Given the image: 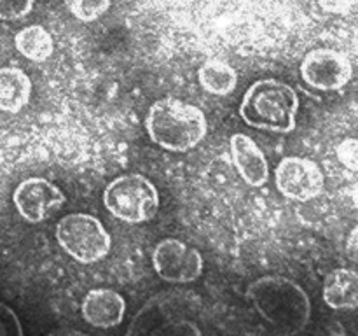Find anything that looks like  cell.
Returning <instances> with one entry per match:
<instances>
[{
    "label": "cell",
    "instance_id": "cell-15",
    "mask_svg": "<svg viewBox=\"0 0 358 336\" xmlns=\"http://www.w3.org/2000/svg\"><path fill=\"white\" fill-rule=\"evenodd\" d=\"M198 79L203 90L215 97L233 93L238 83V74L233 66L220 58H210L199 66Z\"/></svg>",
    "mask_w": 358,
    "mask_h": 336
},
{
    "label": "cell",
    "instance_id": "cell-2",
    "mask_svg": "<svg viewBox=\"0 0 358 336\" xmlns=\"http://www.w3.org/2000/svg\"><path fill=\"white\" fill-rule=\"evenodd\" d=\"M150 140L171 153L191 150L205 139L206 118L196 105L178 98L154 102L145 119Z\"/></svg>",
    "mask_w": 358,
    "mask_h": 336
},
{
    "label": "cell",
    "instance_id": "cell-21",
    "mask_svg": "<svg viewBox=\"0 0 358 336\" xmlns=\"http://www.w3.org/2000/svg\"><path fill=\"white\" fill-rule=\"evenodd\" d=\"M324 13L346 14L357 6V0H317Z\"/></svg>",
    "mask_w": 358,
    "mask_h": 336
},
{
    "label": "cell",
    "instance_id": "cell-9",
    "mask_svg": "<svg viewBox=\"0 0 358 336\" xmlns=\"http://www.w3.org/2000/svg\"><path fill=\"white\" fill-rule=\"evenodd\" d=\"M13 202L17 212L28 223H42L56 210L65 205L66 198L62 189L48 178L31 177L17 184L14 189Z\"/></svg>",
    "mask_w": 358,
    "mask_h": 336
},
{
    "label": "cell",
    "instance_id": "cell-1",
    "mask_svg": "<svg viewBox=\"0 0 358 336\" xmlns=\"http://www.w3.org/2000/svg\"><path fill=\"white\" fill-rule=\"evenodd\" d=\"M247 296L261 317L283 335L301 332L310 322L306 290L285 276H261L248 286Z\"/></svg>",
    "mask_w": 358,
    "mask_h": 336
},
{
    "label": "cell",
    "instance_id": "cell-20",
    "mask_svg": "<svg viewBox=\"0 0 358 336\" xmlns=\"http://www.w3.org/2000/svg\"><path fill=\"white\" fill-rule=\"evenodd\" d=\"M0 335H23L17 315L6 303L0 304Z\"/></svg>",
    "mask_w": 358,
    "mask_h": 336
},
{
    "label": "cell",
    "instance_id": "cell-13",
    "mask_svg": "<svg viewBox=\"0 0 358 336\" xmlns=\"http://www.w3.org/2000/svg\"><path fill=\"white\" fill-rule=\"evenodd\" d=\"M324 301L334 310L358 308V273L348 268H336L324 280Z\"/></svg>",
    "mask_w": 358,
    "mask_h": 336
},
{
    "label": "cell",
    "instance_id": "cell-7",
    "mask_svg": "<svg viewBox=\"0 0 358 336\" xmlns=\"http://www.w3.org/2000/svg\"><path fill=\"white\" fill-rule=\"evenodd\" d=\"M152 266L164 282L189 284L203 273V258L184 241L166 238L152 251Z\"/></svg>",
    "mask_w": 358,
    "mask_h": 336
},
{
    "label": "cell",
    "instance_id": "cell-16",
    "mask_svg": "<svg viewBox=\"0 0 358 336\" xmlns=\"http://www.w3.org/2000/svg\"><path fill=\"white\" fill-rule=\"evenodd\" d=\"M14 46L24 58L35 63L45 62L55 51L51 34L41 24H30L17 31L14 37Z\"/></svg>",
    "mask_w": 358,
    "mask_h": 336
},
{
    "label": "cell",
    "instance_id": "cell-19",
    "mask_svg": "<svg viewBox=\"0 0 358 336\" xmlns=\"http://www.w3.org/2000/svg\"><path fill=\"white\" fill-rule=\"evenodd\" d=\"M338 160L350 168L352 172H358V139H346L336 149Z\"/></svg>",
    "mask_w": 358,
    "mask_h": 336
},
{
    "label": "cell",
    "instance_id": "cell-14",
    "mask_svg": "<svg viewBox=\"0 0 358 336\" xmlns=\"http://www.w3.org/2000/svg\"><path fill=\"white\" fill-rule=\"evenodd\" d=\"M31 94V80L16 66L0 70V108L6 112H20L28 104Z\"/></svg>",
    "mask_w": 358,
    "mask_h": 336
},
{
    "label": "cell",
    "instance_id": "cell-4",
    "mask_svg": "<svg viewBox=\"0 0 358 336\" xmlns=\"http://www.w3.org/2000/svg\"><path fill=\"white\" fill-rule=\"evenodd\" d=\"M201 301L189 293L157 294L150 298L142 310L135 315L129 335H201L196 324Z\"/></svg>",
    "mask_w": 358,
    "mask_h": 336
},
{
    "label": "cell",
    "instance_id": "cell-17",
    "mask_svg": "<svg viewBox=\"0 0 358 336\" xmlns=\"http://www.w3.org/2000/svg\"><path fill=\"white\" fill-rule=\"evenodd\" d=\"M65 6L73 18L90 23L107 13L110 0H65Z\"/></svg>",
    "mask_w": 358,
    "mask_h": 336
},
{
    "label": "cell",
    "instance_id": "cell-22",
    "mask_svg": "<svg viewBox=\"0 0 358 336\" xmlns=\"http://www.w3.org/2000/svg\"><path fill=\"white\" fill-rule=\"evenodd\" d=\"M346 252H348L350 259L358 265V224L350 233L348 241H346Z\"/></svg>",
    "mask_w": 358,
    "mask_h": 336
},
{
    "label": "cell",
    "instance_id": "cell-11",
    "mask_svg": "<svg viewBox=\"0 0 358 336\" xmlns=\"http://www.w3.org/2000/svg\"><path fill=\"white\" fill-rule=\"evenodd\" d=\"M83 317L87 324L100 329L115 328L126 314V300L112 289H93L84 296Z\"/></svg>",
    "mask_w": 358,
    "mask_h": 336
},
{
    "label": "cell",
    "instance_id": "cell-23",
    "mask_svg": "<svg viewBox=\"0 0 358 336\" xmlns=\"http://www.w3.org/2000/svg\"><path fill=\"white\" fill-rule=\"evenodd\" d=\"M353 200H355V203L358 205V186L355 189H353Z\"/></svg>",
    "mask_w": 358,
    "mask_h": 336
},
{
    "label": "cell",
    "instance_id": "cell-3",
    "mask_svg": "<svg viewBox=\"0 0 358 336\" xmlns=\"http://www.w3.org/2000/svg\"><path fill=\"white\" fill-rule=\"evenodd\" d=\"M299 97L289 84L278 79H261L243 94L240 115L248 126L275 133L296 128Z\"/></svg>",
    "mask_w": 358,
    "mask_h": 336
},
{
    "label": "cell",
    "instance_id": "cell-10",
    "mask_svg": "<svg viewBox=\"0 0 358 336\" xmlns=\"http://www.w3.org/2000/svg\"><path fill=\"white\" fill-rule=\"evenodd\" d=\"M301 76L322 91H334L346 86L353 76L348 56L336 49H315L306 55L301 63Z\"/></svg>",
    "mask_w": 358,
    "mask_h": 336
},
{
    "label": "cell",
    "instance_id": "cell-5",
    "mask_svg": "<svg viewBox=\"0 0 358 336\" xmlns=\"http://www.w3.org/2000/svg\"><path fill=\"white\" fill-rule=\"evenodd\" d=\"M105 209L128 224L147 223L159 209V195L152 182L140 174L114 178L103 192Z\"/></svg>",
    "mask_w": 358,
    "mask_h": 336
},
{
    "label": "cell",
    "instance_id": "cell-6",
    "mask_svg": "<svg viewBox=\"0 0 358 336\" xmlns=\"http://www.w3.org/2000/svg\"><path fill=\"white\" fill-rule=\"evenodd\" d=\"M56 240L66 254L84 265L103 259L112 247V238L103 224L96 217L83 212L69 214L59 219Z\"/></svg>",
    "mask_w": 358,
    "mask_h": 336
},
{
    "label": "cell",
    "instance_id": "cell-12",
    "mask_svg": "<svg viewBox=\"0 0 358 336\" xmlns=\"http://www.w3.org/2000/svg\"><path fill=\"white\" fill-rule=\"evenodd\" d=\"M231 156L238 174L248 186L261 188L266 184L269 177L268 160L250 136L245 133L231 136Z\"/></svg>",
    "mask_w": 358,
    "mask_h": 336
},
{
    "label": "cell",
    "instance_id": "cell-8",
    "mask_svg": "<svg viewBox=\"0 0 358 336\" xmlns=\"http://www.w3.org/2000/svg\"><path fill=\"white\" fill-rule=\"evenodd\" d=\"M276 188L285 198L310 202L324 191V174L315 161L308 158L289 156L280 161L275 170Z\"/></svg>",
    "mask_w": 358,
    "mask_h": 336
},
{
    "label": "cell",
    "instance_id": "cell-18",
    "mask_svg": "<svg viewBox=\"0 0 358 336\" xmlns=\"http://www.w3.org/2000/svg\"><path fill=\"white\" fill-rule=\"evenodd\" d=\"M35 0H0V18L3 21L21 20L34 7Z\"/></svg>",
    "mask_w": 358,
    "mask_h": 336
}]
</instances>
